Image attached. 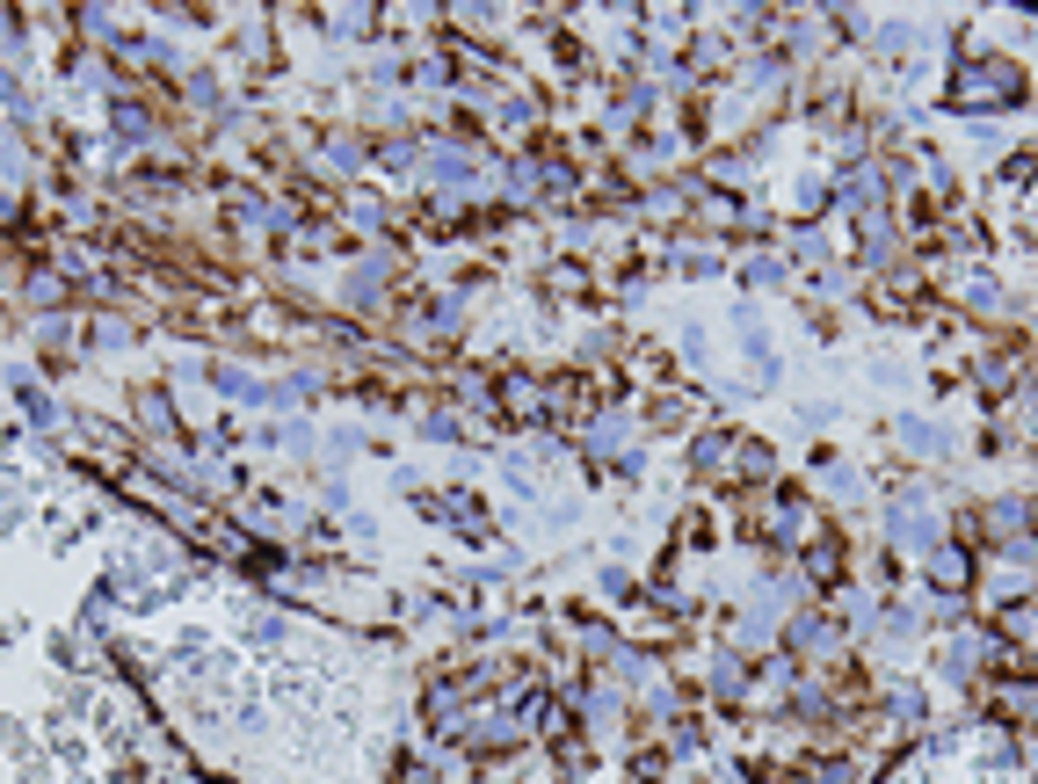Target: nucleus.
Returning <instances> with one entry per match:
<instances>
[{"mask_svg":"<svg viewBox=\"0 0 1038 784\" xmlns=\"http://www.w3.org/2000/svg\"><path fill=\"white\" fill-rule=\"evenodd\" d=\"M1009 87H1017V80H1009L1003 66H966V73H959V103H1003Z\"/></svg>","mask_w":1038,"mask_h":784,"instance_id":"obj_1","label":"nucleus"},{"mask_svg":"<svg viewBox=\"0 0 1038 784\" xmlns=\"http://www.w3.org/2000/svg\"><path fill=\"white\" fill-rule=\"evenodd\" d=\"M966 574H973V567H966V559H959V552H937V581H944V589H959V581H966Z\"/></svg>","mask_w":1038,"mask_h":784,"instance_id":"obj_2","label":"nucleus"}]
</instances>
